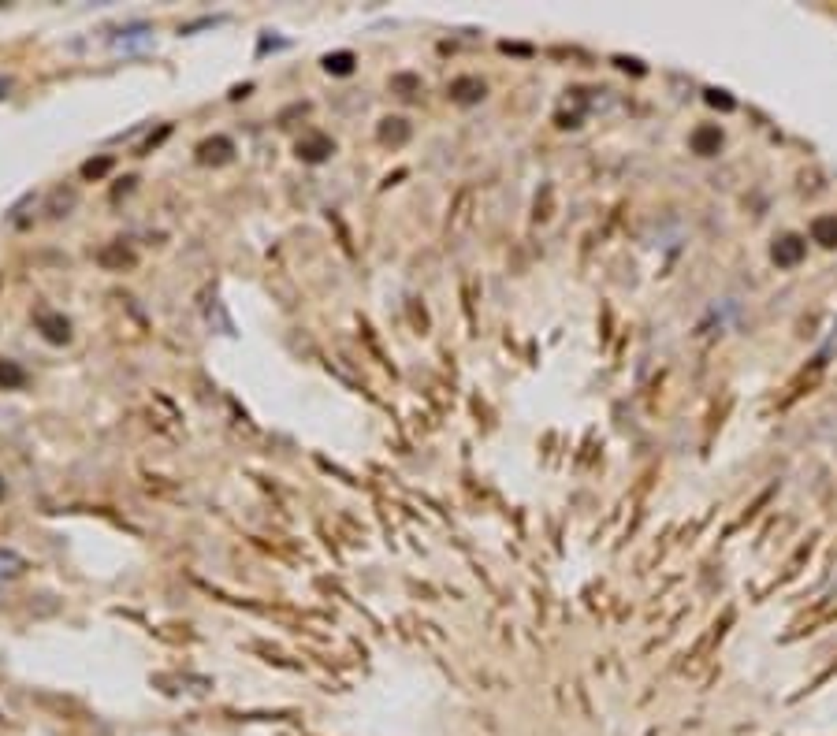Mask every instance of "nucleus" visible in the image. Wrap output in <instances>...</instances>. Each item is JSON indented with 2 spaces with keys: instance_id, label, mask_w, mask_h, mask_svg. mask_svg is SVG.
Masks as SVG:
<instances>
[{
  "instance_id": "1a4fd4ad",
  "label": "nucleus",
  "mask_w": 837,
  "mask_h": 736,
  "mask_svg": "<svg viewBox=\"0 0 837 736\" xmlns=\"http://www.w3.org/2000/svg\"><path fill=\"white\" fill-rule=\"evenodd\" d=\"M0 495H4V483H0Z\"/></svg>"
},
{
  "instance_id": "6e6552de",
  "label": "nucleus",
  "mask_w": 837,
  "mask_h": 736,
  "mask_svg": "<svg viewBox=\"0 0 837 736\" xmlns=\"http://www.w3.org/2000/svg\"><path fill=\"white\" fill-rule=\"evenodd\" d=\"M328 71H350V56H328Z\"/></svg>"
},
{
  "instance_id": "f03ea898",
  "label": "nucleus",
  "mask_w": 837,
  "mask_h": 736,
  "mask_svg": "<svg viewBox=\"0 0 837 736\" xmlns=\"http://www.w3.org/2000/svg\"><path fill=\"white\" fill-rule=\"evenodd\" d=\"M688 146H692V153H700V156H715L718 149H722V130H718L715 123H703V127L692 130Z\"/></svg>"
},
{
  "instance_id": "f257e3e1",
  "label": "nucleus",
  "mask_w": 837,
  "mask_h": 736,
  "mask_svg": "<svg viewBox=\"0 0 837 736\" xmlns=\"http://www.w3.org/2000/svg\"><path fill=\"white\" fill-rule=\"evenodd\" d=\"M804 253H807V246H804V239H796V234H781L774 242V265H781V268L800 265Z\"/></svg>"
},
{
  "instance_id": "0eeeda50",
  "label": "nucleus",
  "mask_w": 837,
  "mask_h": 736,
  "mask_svg": "<svg viewBox=\"0 0 837 736\" xmlns=\"http://www.w3.org/2000/svg\"><path fill=\"white\" fill-rule=\"evenodd\" d=\"M23 379V372L19 368H11V364H0V383H19Z\"/></svg>"
},
{
  "instance_id": "423d86ee",
  "label": "nucleus",
  "mask_w": 837,
  "mask_h": 736,
  "mask_svg": "<svg viewBox=\"0 0 837 736\" xmlns=\"http://www.w3.org/2000/svg\"><path fill=\"white\" fill-rule=\"evenodd\" d=\"M23 569V558H15V554H8V550H0V573H19Z\"/></svg>"
},
{
  "instance_id": "7ed1b4c3",
  "label": "nucleus",
  "mask_w": 837,
  "mask_h": 736,
  "mask_svg": "<svg viewBox=\"0 0 837 736\" xmlns=\"http://www.w3.org/2000/svg\"><path fill=\"white\" fill-rule=\"evenodd\" d=\"M812 242L833 249L837 246V216H815L812 220Z\"/></svg>"
},
{
  "instance_id": "20e7f679",
  "label": "nucleus",
  "mask_w": 837,
  "mask_h": 736,
  "mask_svg": "<svg viewBox=\"0 0 837 736\" xmlns=\"http://www.w3.org/2000/svg\"><path fill=\"white\" fill-rule=\"evenodd\" d=\"M454 97L458 101H480L484 97V82H477V78H458V82H454Z\"/></svg>"
},
{
  "instance_id": "39448f33",
  "label": "nucleus",
  "mask_w": 837,
  "mask_h": 736,
  "mask_svg": "<svg viewBox=\"0 0 837 736\" xmlns=\"http://www.w3.org/2000/svg\"><path fill=\"white\" fill-rule=\"evenodd\" d=\"M707 104L711 108H722V112H734L737 108V101L726 94V89H707Z\"/></svg>"
}]
</instances>
